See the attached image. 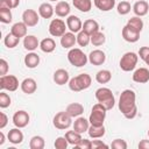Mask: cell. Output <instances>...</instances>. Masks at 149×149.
<instances>
[{"label":"cell","mask_w":149,"mask_h":149,"mask_svg":"<svg viewBox=\"0 0 149 149\" xmlns=\"http://www.w3.org/2000/svg\"><path fill=\"white\" fill-rule=\"evenodd\" d=\"M120 112L123 114L126 119H134L137 114L136 107V94L133 90H125L121 92L119 102H118Z\"/></svg>","instance_id":"6da1fadb"},{"label":"cell","mask_w":149,"mask_h":149,"mask_svg":"<svg viewBox=\"0 0 149 149\" xmlns=\"http://www.w3.org/2000/svg\"><path fill=\"white\" fill-rule=\"evenodd\" d=\"M92 79L91 76L87 73H80L69 80V88L73 92H80L83 90H86L91 86Z\"/></svg>","instance_id":"7a4b0ae2"},{"label":"cell","mask_w":149,"mask_h":149,"mask_svg":"<svg viewBox=\"0 0 149 149\" xmlns=\"http://www.w3.org/2000/svg\"><path fill=\"white\" fill-rule=\"evenodd\" d=\"M95 99L98 100V102H100L101 105H104L106 107V109H112L115 105V98L113 92L108 88V87H100L95 91Z\"/></svg>","instance_id":"3957f363"},{"label":"cell","mask_w":149,"mask_h":149,"mask_svg":"<svg viewBox=\"0 0 149 149\" xmlns=\"http://www.w3.org/2000/svg\"><path fill=\"white\" fill-rule=\"evenodd\" d=\"M106 111H107L106 107L104 105H101L100 102L93 105L92 112H91L90 118H88L90 125H92V126H102L104 121H105V118H106Z\"/></svg>","instance_id":"277c9868"},{"label":"cell","mask_w":149,"mask_h":149,"mask_svg":"<svg viewBox=\"0 0 149 149\" xmlns=\"http://www.w3.org/2000/svg\"><path fill=\"white\" fill-rule=\"evenodd\" d=\"M68 59H69L71 65L77 66V68H81V66L86 65V63L88 62V57L79 48L70 49L68 52Z\"/></svg>","instance_id":"5b68a950"},{"label":"cell","mask_w":149,"mask_h":149,"mask_svg":"<svg viewBox=\"0 0 149 149\" xmlns=\"http://www.w3.org/2000/svg\"><path fill=\"white\" fill-rule=\"evenodd\" d=\"M137 61H139V56L135 52L129 51V52L123 54L119 64H120V68H121L122 71L129 72V71H133L135 69V66L137 64Z\"/></svg>","instance_id":"8992f818"},{"label":"cell","mask_w":149,"mask_h":149,"mask_svg":"<svg viewBox=\"0 0 149 149\" xmlns=\"http://www.w3.org/2000/svg\"><path fill=\"white\" fill-rule=\"evenodd\" d=\"M54 126L57 129H68L72 125V118L64 111V112H58L52 120Z\"/></svg>","instance_id":"52a82bcc"},{"label":"cell","mask_w":149,"mask_h":149,"mask_svg":"<svg viewBox=\"0 0 149 149\" xmlns=\"http://www.w3.org/2000/svg\"><path fill=\"white\" fill-rule=\"evenodd\" d=\"M68 26L65 24V22L61 19H52L50 24H49V33L51 36L55 37H62L66 31Z\"/></svg>","instance_id":"ba28073f"},{"label":"cell","mask_w":149,"mask_h":149,"mask_svg":"<svg viewBox=\"0 0 149 149\" xmlns=\"http://www.w3.org/2000/svg\"><path fill=\"white\" fill-rule=\"evenodd\" d=\"M19 87V80L13 74H5L0 77V88L9 92L16 91Z\"/></svg>","instance_id":"9c48e42d"},{"label":"cell","mask_w":149,"mask_h":149,"mask_svg":"<svg viewBox=\"0 0 149 149\" xmlns=\"http://www.w3.org/2000/svg\"><path fill=\"white\" fill-rule=\"evenodd\" d=\"M38 15L40 14L34 9H26L22 13V22H24L27 27H35L40 21Z\"/></svg>","instance_id":"30bf717a"},{"label":"cell","mask_w":149,"mask_h":149,"mask_svg":"<svg viewBox=\"0 0 149 149\" xmlns=\"http://www.w3.org/2000/svg\"><path fill=\"white\" fill-rule=\"evenodd\" d=\"M29 114L26 111H17L13 115V123L17 128H24L29 123Z\"/></svg>","instance_id":"8fae6325"},{"label":"cell","mask_w":149,"mask_h":149,"mask_svg":"<svg viewBox=\"0 0 149 149\" xmlns=\"http://www.w3.org/2000/svg\"><path fill=\"white\" fill-rule=\"evenodd\" d=\"M66 26H68V29L71 31V33H79L80 30H83V22L81 20L76 16V15H69L68 19H66Z\"/></svg>","instance_id":"7c38bea8"},{"label":"cell","mask_w":149,"mask_h":149,"mask_svg":"<svg viewBox=\"0 0 149 149\" xmlns=\"http://www.w3.org/2000/svg\"><path fill=\"white\" fill-rule=\"evenodd\" d=\"M87 57H88V62L92 65H102L106 61L105 52L102 50H99V49H95V50L91 51Z\"/></svg>","instance_id":"4fadbf2b"},{"label":"cell","mask_w":149,"mask_h":149,"mask_svg":"<svg viewBox=\"0 0 149 149\" xmlns=\"http://www.w3.org/2000/svg\"><path fill=\"white\" fill-rule=\"evenodd\" d=\"M133 80L135 83L144 84L149 81V70L147 68H140L136 69L133 73Z\"/></svg>","instance_id":"5bb4252c"},{"label":"cell","mask_w":149,"mask_h":149,"mask_svg":"<svg viewBox=\"0 0 149 149\" xmlns=\"http://www.w3.org/2000/svg\"><path fill=\"white\" fill-rule=\"evenodd\" d=\"M122 37H123L125 41H127V42H129V43H135V42H137L139 38H140V33L133 30L129 26L126 24V26L122 28Z\"/></svg>","instance_id":"9a60e30c"},{"label":"cell","mask_w":149,"mask_h":149,"mask_svg":"<svg viewBox=\"0 0 149 149\" xmlns=\"http://www.w3.org/2000/svg\"><path fill=\"white\" fill-rule=\"evenodd\" d=\"M77 43V36L74 35V33H65L62 37H61V45L64 49H72V47Z\"/></svg>","instance_id":"2e32d148"},{"label":"cell","mask_w":149,"mask_h":149,"mask_svg":"<svg viewBox=\"0 0 149 149\" xmlns=\"http://www.w3.org/2000/svg\"><path fill=\"white\" fill-rule=\"evenodd\" d=\"M149 10V3L144 0H137L133 6V12L136 16H144Z\"/></svg>","instance_id":"e0dca14e"},{"label":"cell","mask_w":149,"mask_h":149,"mask_svg":"<svg viewBox=\"0 0 149 149\" xmlns=\"http://www.w3.org/2000/svg\"><path fill=\"white\" fill-rule=\"evenodd\" d=\"M69 80H70V76L66 70L58 69L54 72V81L57 85H65L66 83H69Z\"/></svg>","instance_id":"ac0fdd59"},{"label":"cell","mask_w":149,"mask_h":149,"mask_svg":"<svg viewBox=\"0 0 149 149\" xmlns=\"http://www.w3.org/2000/svg\"><path fill=\"white\" fill-rule=\"evenodd\" d=\"M20 86H21L22 92L26 93V94H33L36 91V88H37V84H36L35 79H33V78L23 79L22 83L20 84Z\"/></svg>","instance_id":"d6986e66"},{"label":"cell","mask_w":149,"mask_h":149,"mask_svg":"<svg viewBox=\"0 0 149 149\" xmlns=\"http://www.w3.org/2000/svg\"><path fill=\"white\" fill-rule=\"evenodd\" d=\"M65 112L71 116V118H78L84 113V106L79 102H72L68 105Z\"/></svg>","instance_id":"ffe728a7"},{"label":"cell","mask_w":149,"mask_h":149,"mask_svg":"<svg viewBox=\"0 0 149 149\" xmlns=\"http://www.w3.org/2000/svg\"><path fill=\"white\" fill-rule=\"evenodd\" d=\"M88 127H90V121L83 116H78L74 122H73V129L80 134L85 133L88 130Z\"/></svg>","instance_id":"44dd1931"},{"label":"cell","mask_w":149,"mask_h":149,"mask_svg":"<svg viewBox=\"0 0 149 149\" xmlns=\"http://www.w3.org/2000/svg\"><path fill=\"white\" fill-rule=\"evenodd\" d=\"M23 47L28 51H34V50L37 49V47H40V42H38V40H37L36 36H34V35H27L23 38Z\"/></svg>","instance_id":"7402d4cb"},{"label":"cell","mask_w":149,"mask_h":149,"mask_svg":"<svg viewBox=\"0 0 149 149\" xmlns=\"http://www.w3.org/2000/svg\"><path fill=\"white\" fill-rule=\"evenodd\" d=\"M27 24L24 22H16L12 26V29H10V33L13 35H15L16 37L21 38V37H24L27 36Z\"/></svg>","instance_id":"603a6c76"},{"label":"cell","mask_w":149,"mask_h":149,"mask_svg":"<svg viewBox=\"0 0 149 149\" xmlns=\"http://www.w3.org/2000/svg\"><path fill=\"white\" fill-rule=\"evenodd\" d=\"M8 141L13 144H20L23 141V133L20 130V128H13L8 132Z\"/></svg>","instance_id":"cb8c5ba5"},{"label":"cell","mask_w":149,"mask_h":149,"mask_svg":"<svg viewBox=\"0 0 149 149\" xmlns=\"http://www.w3.org/2000/svg\"><path fill=\"white\" fill-rule=\"evenodd\" d=\"M54 13H55V8L48 2H43L38 7V14L43 19H50L54 15Z\"/></svg>","instance_id":"d4e9b609"},{"label":"cell","mask_w":149,"mask_h":149,"mask_svg":"<svg viewBox=\"0 0 149 149\" xmlns=\"http://www.w3.org/2000/svg\"><path fill=\"white\" fill-rule=\"evenodd\" d=\"M70 5L66 1H59L57 2L56 7H55V13L57 16L59 17H65L70 14Z\"/></svg>","instance_id":"484cf974"},{"label":"cell","mask_w":149,"mask_h":149,"mask_svg":"<svg viewBox=\"0 0 149 149\" xmlns=\"http://www.w3.org/2000/svg\"><path fill=\"white\" fill-rule=\"evenodd\" d=\"M83 30L91 36L92 34L99 31V23L95 20H93V19H88V20L84 21V23H83Z\"/></svg>","instance_id":"4316f807"},{"label":"cell","mask_w":149,"mask_h":149,"mask_svg":"<svg viewBox=\"0 0 149 149\" xmlns=\"http://www.w3.org/2000/svg\"><path fill=\"white\" fill-rule=\"evenodd\" d=\"M24 64L29 69H34L40 64V56L34 51H30L24 56Z\"/></svg>","instance_id":"83f0119b"},{"label":"cell","mask_w":149,"mask_h":149,"mask_svg":"<svg viewBox=\"0 0 149 149\" xmlns=\"http://www.w3.org/2000/svg\"><path fill=\"white\" fill-rule=\"evenodd\" d=\"M93 3L101 12H108L114 8L115 0H93Z\"/></svg>","instance_id":"f1b7e54d"},{"label":"cell","mask_w":149,"mask_h":149,"mask_svg":"<svg viewBox=\"0 0 149 149\" xmlns=\"http://www.w3.org/2000/svg\"><path fill=\"white\" fill-rule=\"evenodd\" d=\"M40 48L43 52H47V54H50L55 50L56 48V42L51 38V37H47V38H43L41 42H40Z\"/></svg>","instance_id":"f546056e"},{"label":"cell","mask_w":149,"mask_h":149,"mask_svg":"<svg viewBox=\"0 0 149 149\" xmlns=\"http://www.w3.org/2000/svg\"><path fill=\"white\" fill-rule=\"evenodd\" d=\"M87 133H88V136L91 139H100L105 135V127H104V125L102 126H92V125H90Z\"/></svg>","instance_id":"4dcf8cb0"},{"label":"cell","mask_w":149,"mask_h":149,"mask_svg":"<svg viewBox=\"0 0 149 149\" xmlns=\"http://www.w3.org/2000/svg\"><path fill=\"white\" fill-rule=\"evenodd\" d=\"M65 139L68 140L69 144H72V146L76 147V146L80 142V140H81L83 137H81V134H80V133H78V132H76V130L73 129V130H68V132L65 133Z\"/></svg>","instance_id":"1f68e13d"},{"label":"cell","mask_w":149,"mask_h":149,"mask_svg":"<svg viewBox=\"0 0 149 149\" xmlns=\"http://www.w3.org/2000/svg\"><path fill=\"white\" fill-rule=\"evenodd\" d=\"M72 3L78 10H80L83 13H87L92 8L91 0H72Z\"/></svg>","instance_id":"d6a6232c"},{"label":"cell","mask_w":149,"mask_h":149,"mask_svg":"<svg viewBox=\"0 0 149 149\" xmlns=\"http://www.w3.org/2000/svg\"><path fill=\"white\" fill-rule=\"evenodd\" d=\"M127 26H129L133 30L141 33L143 29V21H142V19H140V16H133L128 20Z\"/></svg>","instance_id":"836d02e7"},{"label":"cell","mask_w":149,"mask_h":149,"mask_svg":"<svg viewBox=\"0 0 149 149\" xmlns=\"http://www.w3.org/2000/svg\"><path fill=\"white\" fill-rule=\"evenodd\" d=\"M112 79V73L109 70H100L95 74V80L99 84H107Z\"/></svg>","instance_id":"e575fe53"},{"label":"cell","mask_w":149,"mask_h":149,"mask_svg":"<svg viewBox=\"0 0 149 149\" xmlns=\"http://www.w3.org/2000/svg\"><path fill=\"white\" fill-rule=\"evenodd\" d=\"M19 42H20V38L16 37L15 35H13L12 33L7 34V35L5 36V38H3V43H5V45H6L8 49L15 48V47L19 44Z\"/></svg>","instance_id":"d590c367"},{"label":"cell","mask_w":149,"mask_h":149,"mask_svg":"<svg viewBox=\"0 0 149 149\" xmlns=\"http://www.w3.org/2000/svg\"><path fill=\"white\" fill-rule=\"evenodd\" d=\"M44 139L42 136H38V135H35L30 139V142H29V147L30 149H43L44 148Z\"/></svg>","instance_id":"8d00e7d4"},{"label":"cell","mask_w":149,"mask_h":149,"mask_svg":"<svg viewBox=\"0 0 149 149\" xmlns=\"http://www.w3.org/2000/svg\"><path fill=\"white\" fill-rule=\"evenodd\" d=\"M106 41V37H105V34L101 33V31H97L94 34L91 35V43L95 47H99V45H102Z\"/></svg>","instance_id":"74e56055"},{"label":"cell","mask_w":149,"mask_h":149,"mask_svg":"<svg viewBox=\"0 0 149 149\" xmlns=\"http://www.w3.org/2000/svg\"><path fill=\"white\" fill-rule=\"evenodd\" d=\"M90 42H91V36L87 33H85L84 30H80L77 34V43L80 47H86V45H88Z\"/></svg>","instance_id":"f35d334b"},{"label":"cell","mask_w":149,"mask_h":149,"mask_svg":"<svg viewBox=\"0 0 149 149\" xmlns=\"http://www.w3.org/2000/svg\"><path fill=\"white\" fill-rule=\"evenodd\" d=\"M13 20L12 12L8 8H0V21L2 23H10Z\"/></svg>","instance_id":"ab89813d"},{"label":"cell","mask_w":149,"mask_h":149,"mask_svg":"<svg viewBox=\"0 0 149 149\" xmlns=\"http://www.w3.org/2000/svg\"><path fill=\"white\" fill-rule=\"evenodd\" d=\"M130 3L128 2V1H121V2H119L118 3V6H116V10H118V13L120 14V15H126V14H128L129 12H130Z\"/></svg>","instance_id":"60d3db41"},{"label":"cell","mask_w":149,"mask_h":149,"mask_svg":"<svg viewBox=\"0 0 149 149\" xmlns=\"http://www.w3.org/2000/svg\"><path fill=\"white\" fill-rule=\"evenodd\" d=\"M20 5V0H0V8L13 9Z\"/></svg>","instance_id":"b9f144b4"},{"label":"cell","mask_w":149,"mask_h":149,"mask_svg":"<svg viewBox=\"0 0 149 149\" xmlns=\"http://www.w3.org/2000/svg\"><path fill=\"white\" fill-rule=\"evenodd\" d=\"M10 97L5 93V92H0V107L1 108H7L9 105H10Z\"/></svg>","instance_id":"7bdbcfd3"},{"label":"cell","mask_w":149,"mask_h":149,"mask_svg":"<svg viewBox=\"0 0 149 149\" xmlns=\"http://www.w3.org/2000/svg\"><path fill=\"white\" fill-rule=\"evenodd\" d=\"M68 144H69V142L65 139V136L64 137L63 136L57 137L56 141H55V143H54V146H55L56 149H66L68 148Z\"/></svg>","instance_id":"ee69618b"},{"label":"cell","mask_w":149,"mask_h":149,"mask_svg":"<svg viewBox=\"0 0 149 149\" xmlns=\"http://www.w3.org/2000/svg\"><path fill=\"white\" fill-rule=\"evenodd\" d=\"M139 56L146 62L147 65H149V47H141L139 50Z\"/></svg>","instance_id":"f6af8a7d"},{"label":"cell","mask_w":149,"mask_h":149,"mask_svg":"<svg viewBox=\"0 0 149 149\" xmlns=\"http://www.w3.org/2000/svg\"><path fill=\"white\" fill-rule=\"evenodd\" d=\"M111 147L114 149H127V142L125 140H121V139H115L112 142Z\"/></svg>","instance_id":"bcb514c9"},{"label":"cell","mask_w":149,"mask_h":149,"mask_svg":"<svg viewBox=\"0 0 149 149\" xmlns=\"http://www.w3.org/2000/svg\"><path fill=\"white\" fill-rule=\"evenodd\" d=\"M76 148H80V149H92V141L87 140V139H81L80 142L76 146Z\"/></svg>","instance_id":"7dc6e473"},{"label":"cell","mask_w":149,"mask_h":149,"mask_svg":"<svg viewBox=\"0 0 149 149\" xmlns=\"http://www.w3.org/2000/svg\"><path fill=\"white\" fill-rule=\"evenodd\" d=\"M7 71H8V63L6 59L1 58L0 59V74L5 76V74H7Z\"/></svg>","instance_id":"c3c4849f"},{"label":"cell","mask_w":149,"mask_h":149,"mask_svg":"<svg viewBox=\"0 0 149 149\" xmlns=\"http://www.w3.org/2000/svg\"><path fill=\"white\" fill-rule=\"evenodd\" d=\"M7 123H8V118H7V115H6L3 112H1V113H0V129H3V128L7 126Z\"/></svg>","instance_id":"681fc988"},{"label":"cell","mask_w":149,"mask_h":149,"mask_svg":"<svg viewBox=\"0 0 149 149\" xmlns=\"http://www.w3.org/2000/svg\"><path fill=\"white\" fill-rule=\"evenodd\" d=\"M108 148V146L106 143H104L100 140H93L92 141V149H98V148Z\"/></svg>","instance_id":"f907efd6"},{"label":"cell","mask_w":149,"mask_h":149,"mask_svg":"<svg viewBox=\"0 0 149 149\" xmlns=\"http://www.w3.org/2000/svg\"><path fill=\"white\" fill-rule=\"evenodd\" d=\"M140 149H149V140H142L139 143Z\"/></svg>","instance_id":"816d5d0a"},{"label":"cell","mask_w":149,"mask_h":149,"mask_svg":"<svg viewBox=\"0 0 149 149\" xmlns=\"http://www.w3.org/2000/svg\"><path fill=\"white\" fill-rule=\"evenodd\" d=\"M3 143H5V134L0 132V146H2Z\"/></svg>","instance_id":"f5cc1de1"},{"label":"cell","mask_w":149,"mask_h":149,"mask_svg":"<svg viewBox=\"0 0 149 149\" xmlns=\"http://www.w3.org/2000/svg\"><path fill=\"white\" fill-rule=\"evenodd\" d=\"M49 1H58V0H49Z\"/></svg>","instance_id":"db71d44e"},{"label":"cell","mask_w":149,"mask_h":149,"mask_svg":"<svg viewBox=\"0 0 149 149\" xmlns=\"http://www.w3.org/2000/svg\"><path fill=\"white\" fill-rule=\"evenodd\" d=\"M148 136H149V130H148Z\"/></svg>","instance_id":"11a10c76"}]
</instances>
